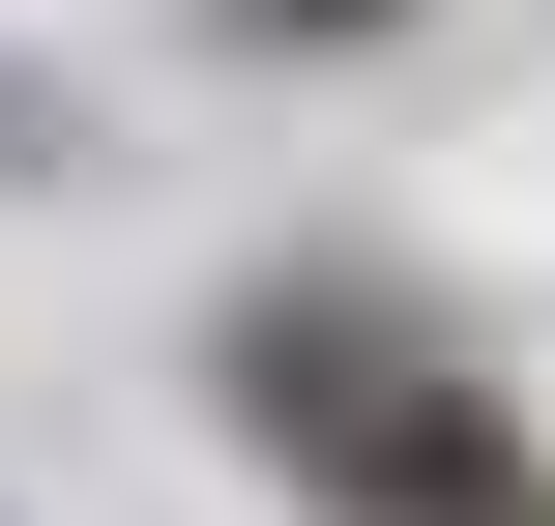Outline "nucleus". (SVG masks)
<instances>
[{"instance_id": "nucleus-1", "label": "nucleus", "mask_w": 555, "mask_h": 526, "mask_svg": "<svg viewBox=\"0 0 555 526\" xmlns=\"http://www.w3.org/2000/svg\"><path fill=\"white\" fill-rule=\"evenodd\" d=\"M205 410H234L322 526H555L527 381H498L439 293H380V264H263V293H205Z\"/></svg>"}, {"instance_id": "nucleus-2", "label": "nucleus", "mask_w": 555, "mask_h": 526, "mask_svg": "<svg viewBox=\"0 0 555 526\" xmlns=\"http://www.w3.org/2000/svg\"><path fill=\"white\" fill-rule=\"evenodd\" d=\"M351 29H410V0H234V59H351Z\"/></svg>"}, {"instance_id": "nucleus-3", "label": "nucleus", "mask_w": 555, "mask_h": 526, "mask_svg": "<svg viewBox=\"0 0 555 526\" xmlns=\"http://www.w3.org/2000/svg\"><path fill=\"white\" fill-rule=\"evenodd\" d=\"M0 176H59V88H0Z\"/></svg>"}]
</instances>
